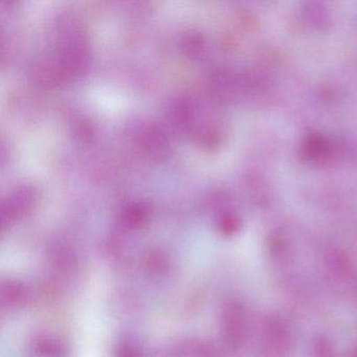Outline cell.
I'll use <instances>...</instances> for the list:
<instances>
[{
	"mask_svg": "<svg viewBox=\"0 0 357 357\" xmlns=\"http://www.w3.org/2000/svg\"><path fill=\"white\" fill-rule=\"evenodd\" d=\"M245 313L237 303L225 307L222 315V330L225 340L231 346L241 344L245 335Z\"/></svg>",
	"mask_w": 357,
	"mask_h": 357,
	"instance_id": "cell-1",
	"label": "cell"
},
{
	"mask_svg": "<svg viewBox=\"0 0 357 357\" xmlns=\"http://www.w3.org/2000/svg\"><path fill=\"white\" fill-rule=\"evenodd\" d=\"M33 349L41 357H66L68 355L64 342L50 334L37 336L33 342Z\"/></svg>",
	"mask_w": 357,
	"mask_h": 357,
	"instance_id": "cell-2",
	"label": "cell"
},
{
	"mask_svg": "<svg viewBox=\"0 0 357 357\" xmlns=\"http://www.w3.org/2000/svg\"><path fill=\"white\" fill-rule=\"evenodd\" d=\"M1 304L7 308H17L28 300V289L17 281L3 282L1 285Z\"/></svg>",
	"mask_w": 357,
	"mask_h": 357,
	"instance_id": "cell-3",
	"label": "cell"
},
{
	"mask_svg": "<svg viewBox=\"0 0 357 357\" xmlns=\"http://www.w3.org/2000/svg\"><path fill=\"white\" fill-rule=\"evenodd\" d=\"M330 142L326 141L324 137H313L305 144V155L309 160H328L332 153V147Z\"/></svg>",
	"mask_w": 357,
	"mask_h": 357,
	"instance_id": "cell-4",
	"label": "cell"
},
{
	"mask_svg": "<svg viewBox=\"0 0 357 357\" xmlns=\"http://www.w3.org/2000/svg\"><path fill=\"white\" fill-rule=\"evenodd\" d=\"M116 356L118 357H142L139 351L130 344H122L119 346L116 350Z\"/></svg>",
	"mask_w": 357,
	"mask_h": 357,
	"instance_id": "cell-5",
	"label": "cell"
},
{
	"mask_svg": "<svg viewBox=\"0 0 357 357\" xmlns=\"http://www.w3.org/2000/svg\"><path fill=\"white\" fill-rule=\"evenodd\" d=\"M315 357H334L333 350L325 340L317 342L315 347Z\"/></svg>",
	"mask_w": 357,
	"mask_h": 357,
	"instance_id": "cell-6",
	"label": "cell"
},
{
	"mask_svg": "<svg viewBox=\"0 0 357 357\" xmlns=\"http://www.w3.org/2000/svg\"><path fill=\"white\" fill-rule=\"evenodd\" d=\"M355 357H357V354H356V356H355Z\"/></svg>",
	"mask_w": 357,
	"mask_h": 357,
	"instance_id": "cell-7",
	"label": "cell"
}]
</instances>
